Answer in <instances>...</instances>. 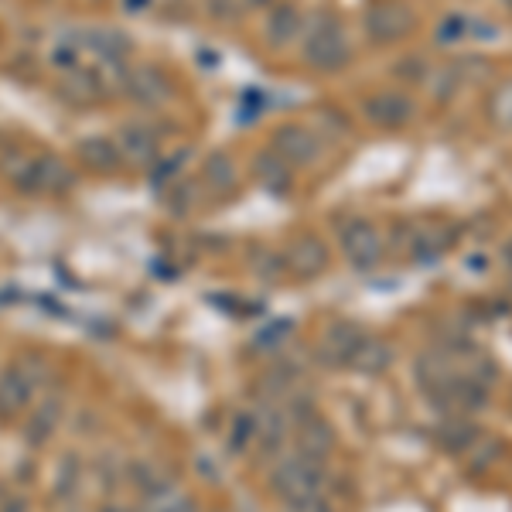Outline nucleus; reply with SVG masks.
Segmentation results:
<instances>
[{
  "mask_svg": "<svg viewBox=\"0 0 512 512\" xmlns=\"http://www.w3.org/2000/svg\"><path fill=\"white\" fill-rule=\"evenodd\" d=\"M427 72H431V69H427L420 55H407V59H400L393 65V76L403 79V82H424Z\"/></svg>",
  "mask_w": 512,
  "mask_h": 512,
  "instance_id": "28",
  "label": "nucleus"
},
{
  "mask_svg": "<svg viewBox=\"0 0 512 512\" xmlns=\"http://www.w3.org/2000/svg\"><path fill=\"white\" fill-rule=\"evenodd\" d=\"M0 175L18 195L45 198V195H69L79 185V175L62 154L52 151H28V147H0Z\"/></svg>",
  "mask_w": 512,
  "mask_h": 512,
  "instance_id": "1",
  "label": "nucleus"
},
{
  "mask_svg": "<svg viewBox=\"0 0 512 512\" xmlns=\"http://www.w3.org/2000/svg\"><path fill=\"white\" fill-rule=\"evenodd\" d=\"M489 117L502 127H512V82H502L489 96Z\"/></svg>",
  "mask_w": 512,
  "mask_h": 512,
  "instance_id": "26",
  "label": "nucleus"
},
{
  "mask_svg": "<svg viewBox=\"0 0 512 512\" xmlns=\"http://www.w3.org/2000/svg\"><path fill=\"white\" fill-rule=\"evenodd\" d=\"M270 151H277L291 168H311L325 154V140L304 123H280L270 134Z\"/></svg>",
  "mask_w": 512,
  "mask_h": 512,
  "instance_id": "7",
  "label": "nucleus"
},
{
  "mask_svg": "<svg viewBox=\"0 0 512 512\" xmlns=\"http://www.w3.org/2000/svg\"><path fill=\"white\" fill-rule=\"evenodd\" d=\"M270 489L284 506H297L315 495H325V465L311 461L304 454H287L270 468Z\"/></svg>",
  "mask_w": 512,
  "mask_h": 512,
  "instance_id": "3",
  "label": "nucleus"
},
{
  "mask_svg": "<svg viewBox=\"0 0 512 512\" xmlns=\"http://www.w3.org/2000/svg\"><path fill=\"white\" fill-rule=\"evenodd\" d=\"M35 390H38V379L31 376L21 362L7 366L4 373H0V417H21L24 410H28Z\"/></svg>",
  "mask_w": 512,
  "mask_h": 512,
  "instance_id": "16",
  "label": "nucleus"
},
{
  "mask_svg": "<svg viewBox=\"0 0 512 512\" xmlns=\"http://www.w3.org/2000/svg\"><path fill=\"white\" fill-rule=\"evenodd\" d=\"M250 175L263 192L274 195V198H284L294 192V168L280 158L277 151H270V147H260V151L253 154Z\"/></svg>",
  "mask_w": 512,
  "mask_h": 512,
  "instance_id": "14",
  "label": "nucleus"
},
{
  "mask_svg": "<svg viewBox=\"0 0 512 512\" xmlns=\"http://www.w3.org/2000/svg\"><path fill=\"white\" fill-rule=\"evenodd\" d=\"M277 0H243V7H250V11H270Z\"/></svg>",
  "mask_w": 512,
  "mask_h": 512,
  "instance_id": "35",
  "label": "nucleus"
},
{
  "mask_svg": "<svg viewBox=\"0 0 512 512\" xmlns=\"http://www.w3.org/2000/svg\"><path fill=\"white\" fill-rule=\"evenodd\" d=\"M301 31H304V14L291 0H277L267 11V18H263V41L274 52H284L294 41H301Z\"/></svg>",
  "mask_w": 512,
  "mask_h": 512,
  "instance_id": "13",
  "label": "nucleus"
},
{
  "mask_svg": "<svg viewBox=\"0 0 512 512\" xmlns=\"http://www.w3.org/2000/svg\"><path fill=\"white\" fill-rule=\"evenodd\" d=\"M362 338H366V335H362V328L355 325V321H345V318L332 321V325L325 328V335H321V342H318V362H321V366H332V369L349 366L352 352L359 349Z\"/></svg>",
  "mask_w": 512,
  "mask_h": 512,
  "instance_id": "12",
  "label": "nucleus"
},
{
  "mask_svg": "<svg viewBox=\"0 0 512 512\" xmlns=\"http://www.w3.org/2000/svg\"><path fill=\"white\" fill-rule=\"evenodd\" d=\"M396 362V349L386 338H362L359 342V349L352 352V359H349V366L345 369H352V373H359V376H379V373H386Z\"/></svg>",
  "mask_w": 512,
  "mask_h": 512,
  "instance_id": "18",
  "label": "nucleus"
},
{
  "mask_svg": "<svg viewBox=\"0 0 512 512\" xmlns=\"http://www.w3.org/2000/svg\"><path fill=\"white\" fill-rule=\"evenodd\" d=\"M280 256H284L287 274L297 280H318L332 263V250L318 233H297Z\"/></svg>",
  "mask_w": 512,
  "mask_h": 512,
  "instance_id": "10",
  "label": "nucleus"
},
{
  "mask_svg": "<svg viewBox=\"0 0 512 512\" xmlns=\"http://www.w3.org/2000/svg\"><path fill=\"white\" fill-rule=\"evenodd\" d=\"M502 7H506V11L512 14V0H502Z\"/></svg>",
  "mask_w": 512,
  "mask_h": 512,
  "instance_id": "37",
  "label": "nucleus"
},
{
  "mask_svg": "<svg viewBox=\"0 0 512 512\" xmlns=\"http://www.w3.org/2000/svg\"><path fill=\"white\" fill-rule=\"evenodd\" d=\"M362 117L373 123L376 130H403L417 117V103L400 89H379L362 99Z\"/></svg>",
  "mask_w": 512,
  "mask_h": 512,
  "instance_id": "9",
  "label": "nucleus"
},
{
  "mask_svg": "<svg viewBox=\"0 0 512 512\" xmlns=\"http://www.w3.org/2000/svg\"><path fill=\"white\" fill-rule=\"evenodd\" d=\"M55 424H59V400H48V403H41L35 414H31V420H28V437L35 444L48 441V437H52V431H55Z\"/></svg>",
  "mask_w": 512,
  "mask_h": 512,
  "instance_id": "23",
  "label": "nucleus"
},
{
  "mask_svg": "<svg viewBox=\"0 0 512 512\" xmlns=\"http://www.w3.org/2000/svg\"><path fill=\"white\" fill-rule=\"evenodd\" d=\"M465 31H468L465 18H451V21L441 24V31H437V41H441V45H451V41H458V35H465Z\"/></svg>",
  "mask_w": 512,
  "mask_h": 512,
  "instance_id": "30",
  "label": "nucleus"
},
{
  "mask_svg": "<svg viewBox=\"0 0 512 512\" xmlns=\"http://www.w3.org/2000/svg\"><path fill=\"white\" fill-rule=\"evenodd\" d=\"M175 76L168 69H161L158 62H134L127 65L120 82V93L130 99V103L144 106V110H158V106L171 103L175 99Z\"/></svg>",
  "mask_w": 512,
  "mask_h": 512,
  "instance_id": "5",
  "label": "nucleus"
},
{
  "mask_svg": "<svg viewBox=\"0 0 512 512\" xmlns=\"http://www.w3.org/2000/svg\"><path fill=\"white\" fill-rule=\"evenodd\" d=\"M478 437H482V431L475 427L472 417H444L441 427H437V444L451 454H465Z\"/></svg>",
  "mask_w": 512,
  "mask_h": 512,
  "instance_id": "20",
  "label": "nucleus"
},
{
  "mask_svg": "<svg viewBox=\"0 0 512 512\" xmlns=\"http://www.w3.org/2000/svg\"><path fill=\"white\" fill-rule=\"evenodd\" d=\"M181 175H185V151H178V154H161V158L151 164V185H154V188L175 185V181H178Z\"/></svg>",
  "mask_w": 512,
  "mask_h": 512,
  "instance_id": "24",
  "label": "nucleus"
},
{
  "mask_svg": "<svg viewBox=\"0 0 512 512\" xmlns=\"http://www.w3.org/2000/svg\"><path fill=\"white\" fill-rule=\"evenodd\" d=\"M117 147L127 164L137 168H151L154 161L164 154V130L151 120H130L117 130Z\"/></svg>",
  "mask_w": 512,
  "mask_h": 512,
  "instance_id": "8",
  "label": "nucleus"
},
{
  "mask_svg": "<svg viewBox=\"0 0 512 512\" xmlns=\"http://www.w3.org/2000/svg\"><path fill=\"white\" fill-rule=\"evenodd\" d=\"M79 482V465L72 458H65L62 461V478H59V492L62 495H69L72 492V485Z\"/></svg>",
  "mask_w": 512,
  "mask_h": 512,
  "instance_id": "31",
  "label": "nucleus"
},
{
  "mask_svg": "<svg viewBox=\"0 0 512 512\" xmlns=\"http://www.w3.org/2000/svg\"><path fill=\"white\" fill-rule=\"evenodd\" d=\"M76 158H79L82 168L93 171V175H117V171L127 168L117 140L106 137V134H93V137L76 140Z\"/></svg>",
  "mask_w": 512,
  "mask_h": 512,
  "instance_id": "15",
  "label": "nucleus"
},
{
  "mask_svg": "<svg viewBox=\"0 0 512 512\" xmlns=\"http://www.w3.org/2000/svg\"><path fill=\"white\" fill-rule=\"evenodd\" d=\"M198 185L209 195H216L219 202H226V198H233L243 188V168H239L229 151H212L202 161V168H198Z\"/></svg>",
  "mask_w": 512,
  "mask_h": 512,
  "instance_id": "11",
  "label": "nucleus"
},
{
  "mask_svg": "<svg viewBox=\"0 0 512 512\" xmlns=\"http://www.w3.org/2000/svg\"><path fill=\"white\" fill-rule=\"evenodd\" d=\"M0 45H4V31H0Z\"/></svg>",
  "mask_w": 512,
  "mask_h": 512,
  "instance_id": "38",
  "label": "nucleus"
},
{
  "mask_svg": "<svg viewBox=\"0 0 512 512\" xmlns=\"http://www.w3.org/2000/svg\"><path fill=\"white\" fill-rule=\"evenodd\" d=\"M414 376H417V383H420V390H424L427 396H437V393H444L448 386L454 383V366L448 362V355H441V352H424L417 359V366H414Z\"/></svg>",
  "mask_w": 512,
  "mask_h": 512,
  "instance_id": "19",
  "label": "nucleus"
},
{
  "mask_svg": "<svg viewBox=\"0 0 512 512\" xmlns=\"http://www.w3.org/2000/svg\"><path fill=\"white\" fill-rule=\"evenodd\" d=\"M256 437H260V444H263V451H267V454L280 451V444H284V437H287L284 414L270 407L267 414H263V420H256Z\"/></svg>",
  "mask_w": 512,
  "mask_h": 512,
  "instance_id": "22",
  "label": "nucleus"
},
{
  "mask_svg": "<svg viewBox=\"0 0 512 512\" xmlns=\"http://www.w3.org/2000/svg\"><path fill=\"white\" fill-rule=\"evenodd\" d=\"M502 260H506V267L512 270V239H509L506 246H502Z\"/></svg>",
  "mask_w": 512,
  "mask_h": 512,
  "instance_id": "36",
  "label": "nucleus"
},
{
  "mask_svg": "<svg viewBox=\"0 0 512 512\" xmlns=\"http://www.w3.org/2000/svg\"><path fill=\"white\" fill-rule=\"evenodd\" d=\"M338 239H342V253L349 267L359 270V274H369L383 263V236H379L376 222L355 216L338 229Z\"/></svg>",
  "mask_w": 512,
  "mask_h": 512,
  "instance_id": "6",
  "label": "nucleus"
},
{
  "mask_svg": "<svg viewBox=\"0 0 512 512\" xmlns=\"http://www.w3.org/2000/svg\"><path fill=\"white\" fill-rule=\"evenodd\" d=\"M287 512H332V506L325 502V495H315L308 502H297V506H284Z\"/></svg>",
  "mask_w": 512,
  "mask_h": 512,
  "instance_id": "32",
  "label": "nucleus"
},
{
  "mask_svg": "<svg viewBox=\"0 0 512 512\" xmlns=\"http://www.w3.org/2000/svg\"><path fill=\"white\" fill-rule=\"evenodd\" d=\"M253 437H256V417L253 414H236L233 427H229V451L243 454L246 448H250Z\"/></svg>",
  "mask_w": 512,
  "mask_h": 512,
  "instance_id": "25",
  "label": "nucleus"
},
{
  "mask_svg": "<svg viewBox=\"0 0 512 512\" xmlns=\"http://www.w3.org/2000/svg\"><path fill=\"white\" fill-rule=\"evenodd\" d=\"M0 512H28V502H24V499H7V502H0Z\"/></svg>",
  "mask_w": 512,
  "mask_h": 512,
  "instance_id": "34",
  "label": "nucleus"
},
{
  "mask_svg": "<svg viewBox=\"0 0 512 512\" xmlns=\"http://www.w3.org/2000/svg\"><path fill=\"white\" fill-rule=\"evenodd\" d=\"M301 62L308 65L311 72H321V76L342 72L345 65L352 62V41H349V31H345V24L338 14L321 11L311 21H304Z\"/></svg>",
  "mask_w": 512,
  "mask_h": 512,
  "instance_id": "2",
  "label": "nucleus"
},
{
  "mask_svg": "<svg viewBox=\"0 0 512 512\" xmlns=\"http://www.w3.org/2000/svg\"><path fill=\"white\" fill-rule=\"evenodd\" d=\"M205 11H209L212 21L233 24V21H239V14H243L246 7H243V0H205Z\"/></svg>",
  "mask_w": 512,
  "mask_h": 512,
  "instance_id": "27",
  "label": "nucleus"
},
{
  "mask_svg": "<svg viewBox=\"0 0 512 512\" xmlns=\"http://www.w3.org/2000/svg\"><path fill=\"white\" fill-rule=\"evenodd\" d=\"M427 79H431V96L437 99V103H451L454 93L468 82L465 72H461V62L441 65L437 72H427Z\"/></svg>",
  "mask_w": 512,
  "mask_h": 512,
  "instance_id": "21",
  "label": "nucleus"
},
{
  "mask_svg": "<svg viewBox=\"0 0 512 512\" xmlns=\"http://www.w3.org/2000/svg\"><path fill=\"white\" fill-rule=\"evenodd\" d=\"M123 14H144L151 7V0H120Z\"/></svg>",
  "mask_w": 512,
  "mask_h": 512,
  "instance_id": "33",
  "label": "nucleus"
},
{
  "mask_svg": "<svg viewBox=\"0 0 512 512\" xmlns=\"http://www.w3.org/2000/svg\"><path fill=\"white\" fill-rule=\"evenodd\" d=\"M280 335H291V321H277V325L263 328V332L256 335V349H270V345H280V342H284Z\"/></svg>",
  "mask_w": 512,
  "mask_h": 512,
  "instance_id": "29",
  "label": "nucleus"
},
{
  "mask_svg": "<svg viewBox=\"0 0 512 512\" xmlns=\"http://www.w3.org/2000/svg\"><path fill=\"white\" fill-rule=\"evenodd\" d=\"M294 424H297V454L325 465L328 454L335 448V434H332V427H328V420L321 417L318 410H311V414L297 417Z\"/></svg>",
  "mask_w": 512,
  "mask_h": 512,
  "instance_id": "17",
  "label": "nucleus"
},
{
  "mask_svg": "<svg viewBox=\"0 0 512 512\" xmlns=\"http://www.w3.org/2000/svg\"><path fill=\"white\" fill-rule=\"evenodd\" d=\"M414 28H417V14L407 0H373L366 7V14H362V35L376 48L410 38Z\"/></svg>",
  "mask_w": 512,
  "mask_h": 512,
  "instance_id": "4",
  "label": "nucleus"
}]
</instances>
